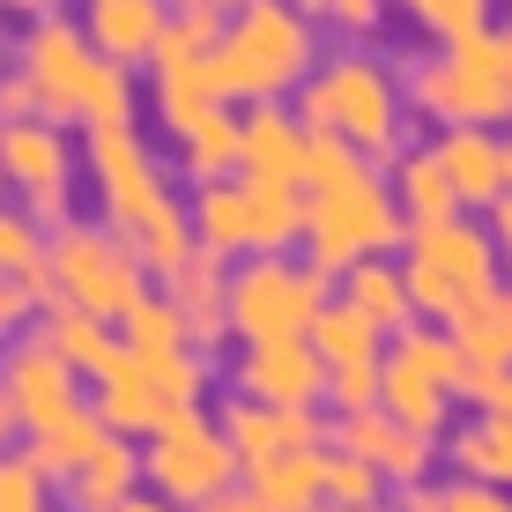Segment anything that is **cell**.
I'll use <instances>...</instances> for the list:
<instances>
[{"label":"cell","mask_w":512,"mask_h":512,"mask_svg":"<svg viewBox=\"0 0 512 512\" xmlns=\"http://www.w3.org/2000/svg\"><path fill=\"white\" fill-rule=\"evenodd\" d=\"M0 193H8V164H0Z\"/></svg>","instance_id":"f907efd6"},{"label":"cell","mask_w":512,"mask_h":512,"mask_svg":"<svg viewBox=\"0 0 512 512\" xmlns=\"http://www.w3.org/2000/svg\"><path fill=\"white\" fill-rule=\"evenodd\" d=\"M327 512H334V505H327ZM364 512H379V505H364Z\"/></svg>","instance_id":"816d5d0a"},{"label":"cell","mask_w":512,"mask_h":512,"mask_svg":"<svg viewBox=\"0 0 512 512\" xmlns=\"http://www.w3.org/2000/svg\"><path fill=\"white\" fill-rule=\"evenodd\" d=\"M305 342L327 357V372H342V364H372V357H386V349H379L386 334H379L372 320H364V312H349L342 297H327V312L312 320V334H305Z\"/></svg>","instance_id":"f546056e"},{"label":"cell","mask_w":512,"mask_h":512,"mask_svg":"<svg viewBox=\"0 0 512 512\" xmlns=\"http://www.w3.org/2000/svg\"><path fill=\"white\" fill-rule=\"evenodd\" d=\"M82 171H90L97 216L141 253V268L164 282L193 253V223H186V201L164 179V164H156V149L134 127H104V134H82Z\"/></svg>","instance_id":"6da1fadb"},{"label":"cell","mask_w":512,"mask_h":512,"mask_svg":"<svg viewBox=\"0 0 512 512\" xmlns=\"http://www.w3.org/2000/svg\"><path fill=\"white\" fill-rule=\"evenodd\" d=\"M15 67L38 82L52 127H67V134L134 127V75H127L119 60H104L75 15L23 23V38H15Z\"/></svg>","instance_id":"7a4b0ae2"},{"label":"cell","mask_w":512,"mask_h":512,"mask_svg":"<svg viewBox=\"0 0 512 512\" xmlns=\"http://www.w3.org/2000/svg\"><path fill=\"white\" fill-rule=\"evenodd\" d=\"M52 475L38 468V453L30 446H8L0 453V512H52Z\"/></svg>","instance_id":"e575fe53"},{"label":"cell","mask_w":512,"mask_h":512,"mask_svg":"<svg viewBox=\"0 0 512 512\" xmlns=\"http://www.w3.org/2000/svg\"><path fill=\"white\" fill-rule=\"evenodd\" d=\"M238 134H245V112H238V104H223V112L201 119L186 141H171L179 179H186V186H223V179H238Z\"/></svg>","instance_id":"d4e9b609"},{"label":"cell","mask_w":512,"mask_h":512,"mask_svg":"<svg viewBox=\"0 0 512 512\" xmlns=\"http://www.w3.org/2000/svg\"><path fill=\"white\" fill-rule=\"evenodd\" d=\"M45 253H52V231L30 216V208L8 201V208H0V268L23 275L30 290H45ZM45 297H52V290H45Z\"/></svg>","instance_id":"1f68e13d"},{"label":"cell","mask_w":512,"mask_h":512,"mask_svg":"<svg viewBox=\"0 0 512 512\" xmlns=\"http://www.w3.org/2000/svg\"><path fill=\"white\" fill-rule=\"evenodd\" d=\"M305 119L290 104H245V134H238V179H260V186H297L305 193Z\"/></svg>","instance_id":"e0dca14e"},{"label":"cell","mask_w":512,"mask_h":512,"mask_svg":"<svg viewBox=\"0 0 512 512\" xmlns=\"http://www.w3.org/2000/svg\"><path fill=\"white\" fill-rule=\"evenodd\" d=\"M223 82H216V52H156L149 67V112L156 127H164V141H186L201 119L223 112Z\"/></svg>","instance_id":"9a60e30c"},{"label":"cell","mask_w":512,"mask_h":512,"mask_svg":"<svg viewBox=\"0 0 512 512\" xmlns=\"http://www.w3.org/2000/svg\"><path fill=\"white\" fill-rule=\"evenodd\" d=\"M0 15H15V23H45V15H67V0H0Z\"/></svg>","instance_id":"7bdbcfd3"},{"label":"cell","mask_w":512,"mask_h":512,"mask_svg":"<svg viewBox=\"0 0 512 512\" xmlns=\"http://www.w3.org/2000/svg\"><path fill=\"white\" fill-rule=\"evenodd\" d=\"M334 453L364 461L379 483H416L423 461H431V438L409 431V423H394L386 409H364V416H342V423H334Z\"/></svg>","instance_id":"ffe728a7"},{"label":"cell","mask_w":512,"mask_h":512,"mask_svg":"<svg viewBox=\"0 0 512 512\" xmlns=\"http://www.w3.org/2000/svg\"><path fill=\"white\" fill-rule=\"evenodd\" d=\"M401 208H394V186H379L372 171L349 186H327V193H305V268L320 275H349L364 260H386V245H401Z\"/></svg>","instance_id":"52a82bcc"},{"label":"cell","mask_w":512,"mask_h":512,"mask_svg":"<svg viewBox=\"0 0 512 512\" xmlns=\"http://www.w3.org/2000/svg\"><path fill=\"white\" fill-rule=\"evenodd\" d=\"M119 349H127V357H171V349H193L179 305H171L164 290H149L127 320H119Z\"/></svg>","instance_id":"4dcf8cb0"},{"label":"cell","mask_w":512,"mask_h":512,"mask_svg":"<svg viewBox=\"0 0 512 512\" xmlns=\"http://www.w3.org/2000/svg\"><path fill=\"white\" fill-rule=\"evenodd\" d=\"M45 305H52L45 290H30L23 275H8V268H0V349H8L15 334H30V327H38V320H45Z\"/></svg>","instance_id":"74e56055"},{"label":"cell","mask_w":512,"mask_h":512,"mask_svg":"<svg viewBox=\"0 0 512 512\" xmlns=\"http://www.w3.org/2000/svg\"><path fill=\"white\" fill-rule=\"evenodd\" d=\"M104 438H112V431H104V416H97V409H82V416H67L60 431L30 438V453H38V468L52 475V483H60V475H75L82 461H90V453L104 446Z\"/></svg>","instance_id":"d6a6232c"},{"label":"cell","mask_w":512,"mask_h":512,"mask_svg":"<svg viewBox=\"0 0 512 512\" xmlns=\"http://www.w3.org/2000/svg\"><path fill=\"white\" fill-rule=\"evenodd\" d=\"M490 238H498V253H505V268H512V193L490 208Z\"/></svg>","instance_id":"ee69618b"},{"label":"cell","mask_w":512,"mask_h":512,"mask_svg":"<svg viewBox=\"0 0 512 512\" xmlns=\"http://www.w3.org/2000/svg\"><path fill=\"white\" fill-rule=\"evenodd\" d=\"M38 334H45L52 349H60L67 364H75L82 379H97L104 364L119 357V327H112V320H90V312H75V305H45Z\"/></svg>","instance_id":"f1b7e54d"},{"label":"cell","mask_w":512,"mask_h":512,"mask_svg":"<svg viewBox=\"0 0 512 512\" xmlns=\"http://www.w3.org/2000/svg\"><path fill=\"white\" fill-rule=\"evenodd\" d=\"M394 208H401V223H409V231L461 216V193H453L446 164H438L431 149H416V156H401V164H394Z\"/></svg>","instance_id":"83f0119b"},{"label":"cell","mask_w":512,"mask_h":512,"mask_svg":"<svg viewBox=\"0 0 512 512\" xmlns=\"http://www.w3.org/2000/svg\"><path fill=\"white\" fill-rule=\"evenodd\" d=\"M409 512H512V505L490 498V490H446V498H431V490H409Z\"/></svg>","instance_id":"60d3db41"},{"label":"cell","mask_w":512,"mask_h":512,"mask_svg":"<svg viewBox=\"0 0 512 512\" xmlns=\"http://www.w3.org/2000/svg\"><path fill=\"white\" fill-rule=\"evenodd\" d=\"M134 490H149V483H141V446H134V438H104L75 475H60L67 512H119Z\"/></svg>","instance_id":"603a6c76"},{"label":"cell","mask_w":512,"mask_h":512,"mask_svg":"<svg viewBox=\"0 0 512 512\" xmlns=\"http://www.w3.org/2000/svg\"><path fill=\"white\" fill-rule=\"evenodd\" d=\"M453 461L468 475H483V483H512V423H498V416L468 423V431L453 438Z\"/></svg>","instance_id":"836d02e7"},{"label":"cell","mask_w":512,"mask_h":512,"mask_svg":"<svg viewBox=\"0 0 512 512\" xmlns=\"http://www.w3.org/2000/svg\"><path fill=\"white\" fill-rule=\"evenodd\" d=\"M0 394H8V409H15V423H23V438H45V431H60L67 416L90 409V401H82V372L45 342L38 327L15 334V342L0 349Z\"/></svg>","instance_id":"7c38bea8"},{"label":"cell","mask_w":512,"mask_h":512,"mask_svg":"<svg viewBox=\"0 0 512 512\" xmlns=\"http://www.w3.org/2000/svg\"><path fill=\"white\" fill-rule=\"evenodd\" d=\"M312 67H320V38H312V15L290 0H245L223 23L216 45V82L231 104H282L290 90H305Z\"/></svg>","instance_id":"3957f363"},{"label":"cell","mask_w":512,"mask_h":512,"mask_svg":"<svg viewBox=\"0 0 512 512\" xmlns=\"http://www.w3.org/2000/svg\"><path fill=\"white\" fill-rule=\"evenodd\" d=\"M223 23H231V8H216V0H171L164 52H216L223 45Z\"/></svg>","instance_id":"8d00e7d4"},{"label":"cell","mask_w":512,"mask_h":512,"mask_svg":"<svg viewBox=\"0 0 512 512\" xmlns=\"http://www.w3.org/2000/svg\"><path fill=\"white\" fill-rule=\"evenodd\" d=\"M186 223H193V245H201V253H216V260H245V253H253V238H245V179L193 186Z\"/></svg>","instance_id":"484cf974"},{"label":"cell","mask_w":512,"mask_h":512,"mask_svg":"<svg viewBox=\"0 0 512 512\" xmlns=\"http://www.w3.org/2000/svg\"><path fill=\"white\" fill-rule=\"evenodd\" d=\"M245 498L260 512H320L327 505V453H282V461L245 468Z\"/></svg>","instance_id":"cb8c5ba5"},{"label":"cell","mask_w":512,"mask_h":512,"mask_svg":"<svg viewBox=\"0 0 512 512\" xmlns=\"http://www.w3.org/2000/svg\"><path fill=\"white\" fill-rule=\"evenodd\" d=\"M297 119H305V134L357 149L364 164H379V156L401 149L394 75H386L379 60H364V52H334V60L312 67V82L297 90Z\"/></svg>","instance_id":"277c9868"},{"label":"cell","mask_w":512,"mask_h":512,"mask_svg":"<svg viewBox=\"0 0 512 512\" xmlns=\"http://www.w3.org/2000/svg\"><path fill=\"white\" fill-rule=\"evenodd\" d=\"M290 8H305V15H320V8H327V0H290Z\"/></svg>","instance_id":"c3c4849f"},{"label":"cell","mask_w":512,"mask_h":512,"mask_svg":"<svg viewBox=\"0 0 512 512\" xmlns=\"http://www.w3.org/2000/svg\"><path fill=\"white\" fill-rule=\"evenodd\" d=\"M156 290L179 305L186 342L201 349V357L231 342V260H216V253H201V245H193V253H186L164 282H156Z\"/></svg>","instance_id":"2e32d148"},{"label":"cell","mask_w":512,"mask_h":512,"mask_svg":"<svg viewBox=\"0 0 512 512\" xmlns=\"http://www.w3.org/2000/svg\"><path fill=\"white\" fill-rule=\"evenodd\" d=\"M201 512H260V505L245 498V490H231V498H216V505H201Z\"/></svg>","instance_id":"bcb514c9"},{"label":"cell","mask_w":512,"mask_h":512,"mask_svg":"<svg viewBox=\"0 0 512 512\" xmlns=\"http://www.w3.org/2000/svg\"><path fill=\"white\" fill-rule=\"evenodd\" d=\"M231 394L260 409H320L327 401V357L312 342H238Z\"/></svg>","instance_id":"5bb4252c"},{"label":"cell","mask_w":512,"mask_h":512,"mask_svg":"<svg viewBox=\"0 0 512 512\" xmlns=\"http://www.w3.org/2000/svg\"><path fill=\"white\" fill-rule=\"evenodd\" d=\"M75 23L90 30V45L104 52V60H119L134 75V67H156V52H164L171 0H82Z\"/></svg>","instance_id":"ac0fdd59"},{"label":"cell","mask_w":512,"mask_h":512,"mask_svg":"<svg viewBox=\"0 0 512 512\" xmlns=\"http://www.w3.org/2000/svg\"><path fill=\"white\" fill-rule=\"evenodd\" d=\"M327 312V275L297 253H260L231 268V342H305Z\"/></svg>","instance_id":"30bf717a"},{"label":"cell","mask_w":512,"mask_h":512,"mask_svg":"<svg viewBox=\"0 0 512 512\" xmlns=\"http://www.w3.org/2000/svg\"><path fill=\"white\" fill-rule=\"evenodd\" d=\"M223 438L238 446L245 468H260V461H282V453H312V446H320V416H312V409H260V401L231 394Z\"/></svg>","instance_id":"44dd1931"},{"label":"cell","mask_w":512,"mask_h":512,"mask_svg":"<svg viewBox=\"0 0 512 512\" xmlns=\"http://www.w3.org/2000/svg\"><path fill=\"white\" fill-rule=\"evenodd\" d=\"M505 179H512V141H505Z\"/></svg>","instance_id":"681fc988"},{"label":"cell","mask_w":512,"mask_h":512,"mask_svg":"<svg viewBox=\"0 0 512 512\" xmlns=\"http://www.w3.org/2000/svg\"><path fill=\"white\" fill-rule=\"evenodd\" d=\"M238 475H245V461H238L231 438H223V416H208V409L171 416L164 431L141 446V483H149L156 498H171L179 512H201V505L231 498Z\"/></svg>","instance_id":"9c48e42d"},{"label":"cell","mask_w":512,"mask_h":512,"mask_svg":"<svg viewBox=\"0 0 512 512\" xmlns=\"http://www.w3.org/2000/svg\"><path fill=\"white\" fill-rule=\"evenodd\" d=\"M401 15H409L416 30H431V38H446V45L490 30V0H401Z\"/></svg>","instance_id":"d590c367"},{"label":"cell","mask_w":512,"mask_h":512,"mask_svg":"<svg viewBox=\"0 0 512 512\" xmlns=\"http://www.w3.org/2000/svg\"><path fill=\"white\" fill-rule=\"evenodd\" d=\"M342 305L364 312L379 334H409L416 327V297H409V275L386 268V260H364V268L342 275Z\"/></svg>","instance_id":"4316f807"},{"label":"cell","mask_w":512,"mask_h":512,"mask_svg":"<svg viewBox=\"0 0 512 512\" xmlns=\"http://www.w3.org/2000/svg\"><path fill=\"white\" fill-rule=\"evenodd\" d=\"M431 156L446 164L461 208H498L505 193H512V179H505V141H490L483 127H446Z\"/></svg>","instance_id":"7402d4cb"},{"label":"cell","mask_w":512,"mask_h":512,"mask_svg":"<svg viewBox=\"0 0 512 512\" xmlns=\"http://www.w3.org/2000/svg\"><path fill=\"white\" fill-rule=\"evenodd\" d=\"M15 119H45V97L23 67H0V127H15Z\"/></svg>","instance_id":"ab89813d"},{"label":"cell","mask_w":512,"mask_h":512,"mask_svg":"<svg viewBox=\"0 0 512 512\" xmlns=\"http://www.w3.org/2000/svg\"><path fill=\"white\" fill-rule=\"evenodd\" d=\"M409 104L438 127H505L512 119V30H475L438 60L409 67Z\"/></svg>","instance_id":"8992f818"},{"label":"cell","mask_w":512,"mask_h":512,"mask_svg":"<svg viewBox=\"0 0 512 512\" xmlns=\"http://www.w3.org/2000/svg\"><path fill=\"white\" fill-rule=\"evenodd\" d=\"M320 15H327L334 30H349V38H364V30L379 23V0H327Z\"/></svg>","instance_id":"b9f144b4"},{"label":"cell","mask_w":512,"mask_h":512,"mask_svg":"<svg viewBox=\"0 0 512 512\" xmlns=\"http://www.w3.org/2000/svg\"><path fill=\"white\" fill-rule=\"evenodd\" d=\"M23 431V423H15V409H8V394H0V453H8V438Z\"/></svg>","instance_id":"7dc6e473"},{"label":"cell","mask_w":512,"mask_h":512,"mask_svg":"<svg viewBox=\"0 0 512 512\" xmlns=\"http://www.w3.org/2000/svg\"><path fill=\"white\" fill-rule=\"evenodd\" d=\"M379 498V475L364 461H349V453H327V505L334 512H364Z\"/></svg>","instance_id":"f35d334b"},{"label":"cell","mask_w":512,"mask_h":512,"mask_svg":"<svg viewBox=\"0 0 512 512\" xmlns=\"http://www.w3.org/2000/svg\"><path fill=\"white\" fill-rule=\"evenodd\" d=\"M401 275H409V297H416L423 320H461V312L498 297V238H483L461 216L423 223V231H409Z\"/></svg>","instance_id":"ba28073f"},{"label":"cell","mask_w":512,"mask_h":512,"mask_svg":"<svg viewBox=\"0 0 512 512\" xmlns=\"http://www.w3.org/2000/svg\"><path fill=\"white\" fill-rule=\"evenodd\" d=\"M461 379H468L461 342L409 327V334H394V349H386V386H379V409L394 416V423H409V431L431 438L438 423H446L453 394H461Z\"/></svg>","instance_id":"8fae6325"},{"label":"cell","mask_w":512,"mask_h":512,"mask_svg":"<svg viewBox=\"0 0 512 512\" xmlns=\"http://www.w3.org/2000/svg\"><path fill=\"white\" fill-rule=\"evenodd\" d=\"M119 512H179V505H171V498H156V490H134V498L119 505Z\"/></svg>","instance_id":"f6af8a7d"},{"label":"cell","mask_w":512,"mask_h":512,"mask_svg":"<svg viewBox=\"0 0 512 512\" xmlns=\"http://www.w3.org/2000/svg\"><path fill=\"white\" fill-rule=\"evenodd\" d=\"M90 409L104 416V431H112V438H141V446H149L171 416H186V409H171V401L156 394V379L141 372L127 349H119V357L90 379Z\"/></svg>","instance_id":"d6986e66"},{"label":"cell","mask_w":512,"mask_h":512,"mask_svg":"<svg viewBox=\"0 0 512 512\" xmlns=\"http://www.w3.org/2000/svg\"><path fill=\"white\" fill-rule=\"evenodd\" d=\"M0 164H8V201L30 208L45 231H60L67 223V186H75L67 127H52V119H15V127H0Z\"/></svg>","instance_id":"4fadbf2b"},{"label":"cell","mask_w":512,"mask_h":512,"mask_svg":"<svg viewBox=\"0 0 512 512\" xmlns=\"http://www.w3.org/2000/svg\"><path fill=\"white\" fill-rule=\"evenodd\" d=\"M45 290H52V305H75L90 320L119 327L156 290V275L141 268V253L104 216H67L52 231V253H45Z\"/></svg>","instance_id":"5b68a950"}]
</instances>
